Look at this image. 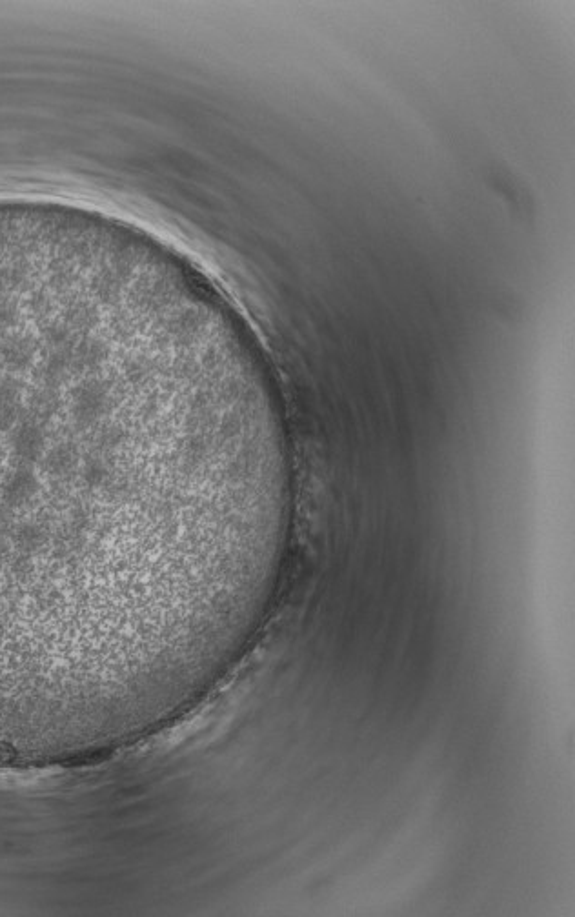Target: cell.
I'll use <instances>...</instances> for the list:
<instances>
[{"label":"cell","mask_w":575,"mask_h":917,"mask_svg":"<svg viewBox=\"0 0 575 917\" xmlns=\"http://www.w3.org/2000/svg\"><path fill=\"white\" fill-rule=\"evenodd\" d=\"M37 346H39L37 341H35L31 335H28V333L19 332V330H15V332H13V341H11V355H13V353H21V355H30L31 357V355L35 353V350H37ZM28 361H30V359H28ZM28 361H26V363H28ZM11 366L22 368L24 363L11 361Z\"/></svg>","instance_id":"obj_1"}]
</instances>
